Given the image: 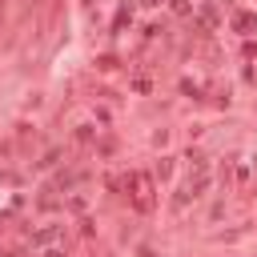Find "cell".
<instances>
[{
	"mask_svg": "<svg viewBox=\"0 0 257 257\" xmlns=\"http://www.w3.org/2000/svg\"><path fill=\"white\" fill-rule=\"evenodd\" d=\"M133 205H137L141 213L153 209V177H149V173H133Z\"/></svg>",
	"mask_w": 257,
	"mask_h": 257,
	"instance_id": "1",
	"label": "cell"
},
{
	"mask_svg": "<svg viewBox=\"0 0 257 257\" xmlns=\"http://www.w3.org/2000/svg\"><path fill=\"white\" fill-rule=\"evenodd\" d=\"M56 237H60V225H44V229L32 233V245H52Z\"/></svg>",
	"mask_w": 257,
	"mask_h": 257,
	"instance_id": "2",
	"label": "cell"
},
{
	"mask_svg": "<svg viewBox=\"0 0 257 257\" xmlns=\"http://www.w3.org/2000/svg\"><path fill=\"white\" fill-rule=\"evenodd\" d=\"M233 24H237V28H241V32H249V28H253V24H257V20H253V16H249V12H237V20H233Z\"/></svg>",
	"mask_w": 257,
	"mask_h": 257,
	"instance_id": "3",
	"label": "cell"
},
{
	"mask_svg": "<svg viewBox=\"0 0 257 257\" xmlns=\"http://www.w3.org/2000/svg\"><path fill=\"white\" fill-rule=\"evenodd\" d=\"M173 12H181V16H185V12H189V0H173Z\"/></svg>",
	"mask_w": 257,
	"mask_h": 257,
	"instance_id": "4",
	"label": "cell"
}]
</instances>
